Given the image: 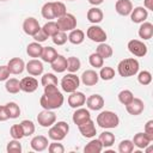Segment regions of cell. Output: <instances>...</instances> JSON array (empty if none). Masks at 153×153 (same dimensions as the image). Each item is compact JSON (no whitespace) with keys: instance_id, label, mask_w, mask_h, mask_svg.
I'll return each mask as SVG.
<instances>
[{"instance_id":"83f0119b","label":"cell","mask_w":153,"mask_h":153,"mask_svg":"<svg viewBox=\"0 0 153 153\" xmlns=\"http://www.w3.org/2000/svg\"><path fill=\"white\" fill-rule=\"evenodd\" d=\"M42 50H43V47L41 45V43L38 42H31L27 44L26 47V54L30 56V57H41V54H42Z\"/></svg>"},{"instance_id":"7c38bea8","label":"cell","mask_w":153,"mask_h":153,"mask_svg":"<svg viewBox=\"0 0 153 153\" xmlns=\"http://www.w3.org/2000/svg\"><path fill=\"white\" fill-rule=\"evenodd\" d=\"M25 69H26V72H27L30 75H32V76H38V75H41V74L43 73L44 67H43V63H42L39 60L32 59V60H30V61H27V62L25 63Z\"/></svg>"},{"instance_id":"6f0895ef","label":"cell","mask_w":153,"mask_h":153,"mask_svg":"<svg viewBox=\"0 0 153 153\" xmlns=\"http://www.w3.org/2000/svg\"><path fill=\"white\" fill-rule=\"evenodd\" d=\"M66 1H75V0H66Z\"/></svg>"},{"instance_id":"ac0fdd59","label":"cell","mask_w":153,"mask_h":153,"mask_svg":"<svg viewBox=\"0 0 153 153\" xmlns=\"http://www.w3.org/2000/svg\"><path fill=\"white\" fill-rule=\"evenodd\" d=\"M98 80H99V75L93 69H86L85 72H82V74L80 76V81L85 86H93L98 82Z\"/></svg>"},{"instance_id":"f5cc1de1","label":"cell","mask_w":153,"mask_h":153,"mask_svg":"<svg viewBox=\"0 0 153 153\" xmlns=\"http://www.w3.org/2000/svg\"><path fill=\"white\" fill-rule=\"evenodd\" d=\"M32 38L35 39V42L42 43V42H44V41H45V39L48 38V36H47V35H45V33L43 32V30L41 29V30H39V31L37 32V33H35V35L32 36Z\"/></svg>"},{"instance_id":"d4e9b609","label":"cell","mask_w":153,"mask_h":153,"mask_svg":"<svg viewBox=\"0 0 153 153\" xmlns=\"http://www.w3.org/2000/svg\"><path fill=\"white\" fill-rule=\"evenodd\" d=\"M137 33H139L140 38H142V39H145V41L151 39L152 36H153V24L149 23V22H143V23H141Z\"/></svg>"},{"instance_id":"d6a6232c","label":"cell","mask_w":153,"mask_h":153,"mask_svg":"<svg viewBox=\"0 0 153 153\" xmlns=\"http://www.w3.org/2000/svg\"><path fill=\"white\" fill-rule=\"evenodd\" d=\"M98 139H99V141L102 142L103 147H105V148H106V147H111V146L115 143V135H114L111 131H108V130L100 133Z\"/></svg>"},{"instance_id":"11a10c76","label":"cell","mask_w":153,"mask_h":153,"mask_svg":"<svg viewBox=\"0 0 153 153\" xmlns=\"http://www.w3.org/2000/svg\"><path fill=\"white\" fill-rule=\"evenodd\" d=\"M143 7L147 11H153V0H143Z\"/></svg>"},{"instance_id":"cb8c5ba5","label":"cell","mask_w":153,"mask_h":153,"mask_svg":"<svg viewBox=\"0 0 153 153\" xmlns=\"http://www.w3.org/2000/svg\"><path fill=\"white\" fill-rule=\"evenodd\" d=\"M86 17H87V20H88L90 23H92V24H98V23H100V22L103 20L104 14H103V11H102L100 8H98L97 6H94V7H91V8L87 11Z\"/></svg>"},{"instance_id":"ba28073f","label":"cell","mask_w":153,"mask_h":153,"mask_svg":"<svg viewBox=\"0 0 153 153\" xmlns=\"http://www.w3.org/2000/svg\"><path fill=\"white\" fill-rule=\"evenodd\" d=\"M127 48L129 53L136 57H143L147 54V45L140 39H130L127 44Z\"/></svg>"},{"instance_id":"277c9868","label":"cell","mask_w":153,"mask_h":153,"mask_svg":"<svg viewBox=\"0 0 153 153\" xmlns=\"http://www.w3.org/2000/svg\"><path fill=\"white\" fill-rule=\"evenodd\" d=\"M69 131V126L65 121H59L55 122L51 127H49L48 131V137L51 139L53 141H62Z\"/></svg>"},{"instance_id":"ab89813d","label":"cell","mask_w":153,"mask_h":153,"mask_svg":"<svg viewBox=\"0 0 153 153\" xmlns=\"http://www.w3.org/2000/svg\"><path fill=\"white\" fill-rule=\"evenodd\" d=\"M117 97H118V100H120L121 104L127 105V104H129V103L133 100L134 94H133V92H131L130 90H122V91L118 93Z\"/></svg>"},{"instance_id":"f907efd6","label":"cell","mask_w":153,"mask_h":153,"mask_svg":"<svg viewBox=\"0 0 153 153\" xmlns=\"http://www.w3.org/2000/svg\"><path fill=\"white\" fill-rule=\"evenodd\" d=\"M143 133L148 136V139H149L151 141H153V121H152V120H149V121L146 122Z\"/></svg>"},{"instance_id":"f1b7e54d","label":"cell","mask_w":153,"mask_h":153,"mask_svg":"<svg viewBox=\"0 0 153 153\" xmlns=\"http://www.w3.org/2000/svg\"><path fill=\"white\" fill-rule=\"evenodd\" d=\"M96 53H97L100 57H103V59L105 60V59H109V57L112 56L114 50H112L111 45H109V44H106L105 42H103V43H99V44H98V47H97V49H96Z\"/></svg>"},{"instance_id":"1f68e13d","label":"cell","mask_w":153,"mask_h":153,"mask_svg":"<svg viewBox=\"0 0 153 153\" xmlns=\"http://www.w3.org/2000/svg\"><path fill=\"white\" fill-rule=\"evenodd\" d=\"M103 149V145L99 141V139H93L91 140L85 147H84V152L85 153H99Z\"/></svg>"},{"instance_id":"e0dca14e","label":"cell","mask_w":153,"mask_h":153,"mask_svg":"<svg viewBox=\"0 0 153 153\" xmlns=\"http://www.w3.org/2000/svg\"><path fill=\"white\" fill-rule=\"evenodd\" d=\"M126 110L129 115H133V116H137L140 115L143 110H145V104L140 99V98H133V100L126 105Z\"/></svg>"},{"instance_id":"7a4b0ae2","label":"cell","mask_w":153,"mask_h":153,"mask_svg":"<svg viewBox=\"0 0 153 153\" xmlns=\"http://www.w3.org/2000/svg\"><path fill=\"white\" fill-rule=\"evenodd\" d=\"M139 68H140L139 61L134 57L123 59L117 65V72L123 78H129V76H133V75L137 74Z\"/></svg>"},{"instance_id":"ee69618b","label":"cell","mask_w":153,"mask_h":153,"mask_svg":"<svg viewBox=\"0 0 153 153\" xmlns=\"http://www.w3.org/2000/svg\"><path fill=\"white\" fill-rule=\"evenodd\" d=\"M88 62L92 67L94 68H100L104 66V59L100 57L97 53H92L90 56H88Z\"/></svg>"},{"instance_id":"603a6c76","label":"cell","mask_w":153,"mask_h":153,"mask_svg":"<svg viewBox=\"0 0 153 153\" xmlns=\"http://www.w3.org/2000/svg\"><path fill=\"white\" fill-rule=\"evenodd\" d=\"M51 69L56 73H63L67 69V59L63 55L57 54V56L54 59L53 62H50Z\"/></svg>"},{"instance_id":"d590c367","label":"cell","mask_w":153,"mask_h":153,"mask_svg":"<svg viewBox=\"0 0 153 153\" xmlns=\"http://www.w3.org/2000/svg\"><path fill=\"white\" fill-rule=\"evenodd\" d=\"M41 29L43 30V32H44L48 37H51V36H54L56 32H59L57 24H56V22H53V20H49L48 23H45Z\"/></svg>"},{"instance_id":"4316f807","label":"cell","mask_w":153,"mask_h":153,"mask_svg":"<svg viewBox=\"0 0 153 153\" xmlns=\"http://www.w3.org/2000/svg\"><path fill=\"white\" fill-rule=\"evenodd\" d=\"M85 39V32L80 29H73L72 31H69V35H68V41L72 43V44H75V45H79L84 42Z\"/></svg>"},{"instance_id":"484cf974","label":"cell","mask_w":153,"mask_h":153,"mask_svg":"<svg viewBox=\"0 0 153 153\" xmlns=\"http://www.w3.org/2000/svg\"><path fill=\"white\" fill-rule=\"evenodd\" d=\"M131 141H133L134 146H136V147L140 148V149H145V148L148 147V146L151 145V142H152L145 133H136V134L134 135V137H133Z\"/></svg>"},{"instance_id":"836d02e7","label":"cell","mask_w":153,"mask_h":153,"mask_svg":"<svg viewBox=\"0 0 153 153\" xmlns=\"http://www.w3.org/2000/svg\"><path fill=\"white\" fill-rule=\"evenodd\" d=\"M80 67H81V62H80V60H79L78 57H75V56H69V57L67 59V69H66V71H68L69 73H75V72H78V71L80 69Z\"/></svg>"},{"instance_id":"2e32d148","label":"cell","mask_w":153,"mask_h":153,"mask_svg":"<svg viewBox=\"0 0 153 153\" xmlns=\"http://www.w3.org/2000/svg\"><path fill=\"white\" fill-rule=\"evenodd\" d=\"M86 106L88 110L98 111L104 106V98L100 94H91L86 98Z\"/></svg>"},{"instance_id":"7bdbcfd3","label":"cell","mask_w":153,"mask_h":153,"mask_svg":"<svg viewBox=\"0 0 153 153\" xmlns=\"http://www.w3.org/2000/svg\"><path fill=\"white\" fill-rule=\"evenodd\" d=\"M134 151V143L131 140H122L118 145V152L120 153H131Z\"/></svg>"},{"instance_id":"5b68a950","label":"cell","mask_w":153,"mask_h":153,"mask_svg":"<svg viewBox=\"0 0 153 153\" xmlns=\"http://www.w3.org/2000/svg\"><path fill=\"white\" fill-rule=\"evenodd\" d=\"M61 88L63 92L72 93L78 90L80 85V78L75 75L74 73H67L62 79H61Z\"/></svg>"},{"instance_id":"f546056e","label":"cell","mask_w":153,"mask_h":153,"mask_svg":"<svg viewBox=\"0 0 153 153\" xmlns=\"http://www.w3.org/2000/svg\"><path fill=\"white\" fill-rule=\"evenodd\" d=\"M57 56V51L55 50V48L53 47H43V50H42V54H41V59L42 61L44 62H53L54 59Z\"/></svg>"},{"instance_id":"5bb4252c","label":"cell","mask_w":153,"mask_h":153,"mask_svg":"<svg viewBox=\"0 0 153 153\" xmlns=\"http://www.w3.org/2000/svg\"><path fill=\"white\" fill-rule=\"evenodd\" d=\"M79 128V131L80 134L84 136V137H87V139H91V137H94L96 134H97V129H96V124L90 118L88 121H86L85 123L78 126Z\"/></svg>"},{"instance_id":"8d00e7d4","label":"cell","mask_w":153,"mask_h":153,"mask_svg":"<svg viewBox=\"0 0 153 153\" xmlns=\"http://www.w3.org/2000/svg\"><path fill=\"white\" fill-rule=\"evenodd\" d=\"M98 75L100 79H103L105 81L111 80L115 78V69L112 67H109V66H105V67L103 66V67H100V72Z\"/></svg>"},{"instance_id":"9a60e30c","label":"cell","mask_w":153,"mask_h":153,"mask_svg":"<svg viewBox=\"0 0 153 153\" xmlns=\"http://www.w3.org/2000/svg\"><path fill=\"white\" fill-rule=\"evenodd\" d=\"M129 16H130V19H131L133 23L141 24V23L146 22L147 17H148V11L142 6H137V7L131 10Z\"/></svg>"},{"instance_id":"52a82bcc","label":"cell","mask_w":153,"mask_h":153,"mask_svg":"<svg viewBox=\"0 0 153 153\" xmlns=\"http://www.w3.org/2000/svg\"><path fill=\"white\" fill-rule=\"evenodd\" d=\"M86 36H87V38H90L92 42H96V43H103L106 41V37H108L104 29L97 24H93L87 29Z\"/></svg>"},{"instance_id":"ffe728a7","label":"cell","mask_w":153,"mask_h":153,"mask_svg":"<svg viewBox=\"0 0 153 153\" xmlns=\"http://www.w3.org/2000/svg\"><path fill=\"white\" fill-rule=\"evenodd\" d=\"M48 137H45L44 135H36L31 139L30 141V146L33 151L36 152H43L44 149L48 148Z\"/></svg>"},{"instance_id":"4dcf8cb0","label":"cell","mask_w":153,"mask_h":153,"mask_svg":"<svg viewBox=\"0 0 153 153\" xmlns=\"http://www.w3.org/2000/svg\"><path fill=\"white\" fill-rule=\"evenodd\" d=\"M5 88L8 93L16 94L20 91V81L16 78H8L5 82Z\"/></svg>"},{"instance_id":"e575fe53","label":"cell","mask_w":153,"mask_h":153,"mask_svg":"<svg viewBox=\"0 0 153 153\" xmlns=\"http://www.w3.org/2000/svg\"><path fill=\"white\" fill-rule=\"evenodd\" d=\"M6 110L8 112V117L10 118H17L20 115V108L16 102H8L7 104H5Z\"/></svg>"},{"instance_id":"9f6ffc18","label":"cell","mask_w":153,"mask_h":153,"mask_svg":"<svg viewBox=\"0 0 153 153\" xmlns=\"http://www.w3.org/2000/svg\"><path fill=\"white\" fill-rule=\"evenodd\" d=\"M103 1H104V0H88V2H90L91 5H93V6H98V5L103 4Z\"/></svg>"},{"instance_id":"74e56055","label":"cell","mask_w":153,"mask_h":153,"mask_svg":"<svg viewBox=\"0 0 153 153\" xmlns=\"http://www.w3.org/2000/svg\"><path fill=\"white\" fill-rule=\"evenodd\" d=\"M41 13H42V17L44 19H54L55 16H54V11H53V1H48L45 2L43 6H42V10H41Z\"/></svg>"},{"instance_id":"f35d334b","label":"cell","mask_w":153,"mask_h":153,"mask_svg":"<svg viewBox=\"0 0 153 153\" xmlns=\"http://www.w3.org/2000/svg\"><path fill=\"white\" fill-rule=\"evenodd\" d=\"M53 11H54L55 18H60V17H62L67 13L65 4L61 2V1H53Z\"/></svg>"},{"instance_id":"8992f818","label":"cell","mask_w":153,"mask_h":153,"mask_svg":"<svg viewBox=\"0 0 153 153\" xmlns=\"http://www.w3.org/2000/svg\"><path fill=\"white\" fill-rule=\"evenodd\" d=\"M56 24H57L59 31H63V32L72 31L73 29L76 27V18L72 13H66L65 16L57 18Z\"/></svg>"},{"instance_id":"30bf717a","label":"cell","mask_w":153,"mask_h":153,"mask_svg":"<svg viewBox=\"0 0 153 153\" xmlns=\"http://www.w3.org/2000/svg\"><path fill=\"white\" fill-rule=\"evenodd\" d=\"M23 30L27 36H33L35 33H37L41 30V25L38 23V20L33 17H27L24 22H23Z\"/></svg>"},{"instance_id":"6da1fadb","label":"cell","mask_w":153,"mask_h":153,"mask_svg":"<svg viewBox=\"0 0 153 153\" xmlns=\"http://www.w3.org/2000/svg\"><path fill=\"white\" fill-rule=\"evenodd\" d=\"M65 102L63 94L59 91L56 85L44 86V92L39 98V105L45 110L60 109Z\"/></svg>"},{"instance_id":"bcb514c9","label":"cell","mask_w":153,"mask_h":153,"mask_svg":"<svg viewBox=\"0 0 153 153\" xmlns=\"http://www.w3.org/2000/svg\"><path fill=\"white\" fill-rule=\"evenodd\" d=\"M51 39H53V43L54 44H56V45H63L68 41V36H67L66 32L59 31L54 36H51Z\"/></svg>"},{"instance_id":"9c48e42d","label":"cell","mask_w":153,"mask_h":153,"mask_svg":"<svg viewBox=\"0 0 153 153\" xmlns=\"http://www.w3.org/2000/svg\"><path fill=\"white\" fill-rule=\"evenodd\" d=\"M37 122L41 127H44V128L51 127L56 122V115H55V112H53V110L43 109L37 115Z\"/></svg>"},{"instance_id":"3957f363","label":"cell","mask_w":153,"mask_h":153,"mask_svg":"<svg viewBox=\"0 0 153 153\" xmlns=\"http://www.w3.org/2000/svg\"><path fill=\"white\" fill-rule=\"evenodd\" d=\"M96 122L103 129H112V128L118 127L120 118H118L116 112L110 111V110H105V111L99 112V115L96 118Z\"/></svg>"},{"instance_id":"b9f144b4","label":"cell","mask_w":153,"mask_h":153,"mask_svg":"<svg viewBox=\"0 0 153 153\" xmlns=\"http://www.w3.org/2000/svg\"><path fill=\"white\" fill-rule=\"evenodd\" d=\"M20 126L23 128L24 136H30V135H32L35 133V129L36 128H35V124H33L32 121H30V120H23L20 122Z\"/></svg>"},{"instance_id":"d6986e66","label":"cell","mask_w":153,"mask_h":153,"mask_svg":"<svg viewBox=\"0 0 153 153\" xmlns=\"http://www.w3.org/2000/svg\"><path fill=\"white\" fill-rule=\"evenodd\" d=\"M90 118H91L90 110L88 109H85V108H78V109H75V111H74V114L72 116V120H73L74 124H76V126H80V124L85 123Z\"/></svg>"},{"instance_id":"816d5d0a","label":"cell","mask_w":153,"mask_h":153,"mask_svg":"<svg viewBox=\"0 0 153 153\" xmlns=\"http://www.w3.org/2000/svg\"><path fill=\"white\" fill-rule=\"evenodd\" d=\"M10 69H8V67H7V65L6 66H0V81H6L8 78H10Z\"/></svg>"},{"instance_id":"44dd1931","label":"cell","mask_w":153,"mask_h":153,"mask_svg":"<svg viewBox=\"0 0 153 153\" xmlns=\"http://www.w3.org/2000/svg\"><path fill=\"white\" fill-rule=\"evenodd\" d=\"M7 67L11 74H22L25 69V62L19 57H12L7 62Z\"/></svg>"},{"instance_id":"8fae6325","label":"cell","mask_w":153,"mask_h":153,"mask_svg":"<svg viewBox=\"0 0 153 153\" xmlns=\"http://www.w3.org/2000/svg\"><path fill=\"white\" fill-rule=\"evenodd\" d=\"M67 102H68V105L73 109H78V108H81L85 102H86V96L82 93V92H79V91H74L72 93H69L68 98H67Z\"/></svg>"},{"instance_id":"c3c4849f","label":"cell","mask_w":153,"mask_h":153,"mask_svg":"<svg viewBox=\"0 0 153 153\" xmlns=\"http://www.w3.org/2000/svg\"><path fill=\"white\" fill-rule=\"evenodd\" d=\"M6 151L8 153H20L22 152V145H20L19 140H16V139L11 140L6 146Z\"/></svg>"},{"instance_id":"60d3db41","label":"cell","mask_w":153,"mask_h":153,"mask_svg":"<svg viewBox=\"0 0 153 153\" xmlns=\"http://www.w3.org/2000/svg\"><path fill=\"white\" fill-rule=\"evenodd\" d=\"M41 84L42 86H48V85H56L59 84V80H57V76H55V74L53 73H45L43 74L42 79H41Z\"/></svg>"},{"instance_id":"7dc6e473","label":"cell","mask_w":153,"mask_h":153,"mask_svg":"<svg viewBox=\"0 0 153 153\" xmlns=\"http://www.w3.org/2000/svg\"><path fill=\"white\" fill-rule=\"evenodd\" d=\"M137 81L143 86L149 85L152 82V74L148 71H141L137 74Z\"/></svg>"},{"instance_id":"4fadbf2b","label":"cell","mask_w":153,"mask_h":153,"mask_svg":"<svg viewBox=\"0 0 153 153\" xmlns=\"http://www.w3.org/2000/svg\"><path fill=\"white\" fill-rule=\"evenodd\" d=\"M38 88V81L35 76H25L20 80V91L32 93Z\"/></svg>"},{"instance_id":"680465c9","label":"cell","mask_w":153,"mask_h":153,"mask_svg":"<svg viewBox=\"0 0 153 153\" xmlns=\"http://www.w3.org/2000/svg\"><path fill=\"white\" fill-rule=\"evenodd\" d=\"M0 1H7V0H0Z\"/></svg>"},{"instance_id":"db71d44e","label":"cell","mask_w":153,"mask_h":153,"mask_svg":"<svg viewBox=\"0 0 153 153\" xmlns=\"http://www.w3.org/2000/svg\"><path fill=\"white\" fill-rule=\"evenodd\" d=\"M8 118L10 117H8V112L6 110V106L5 105H0V122H5Z\"/></svg>"},{"instance_id":"681fc988","label":"cell","mask_w":153,"mask_h":153,"mask_svg":"<svg viewBox=\"0 0 153 153\" xmlns=\"http://www.w3.org/2000/svg\"><path fill=\"white\" fill-rule=\"evenodd\" d=\"M48 151L49 153H63L65 147L62 143H60V141H54L48 145Z\"/></svg>"},{"instance_id":"f6af8a7d","label":"cell","mask_w":153,"mask_h":153,"mask_svg":"<svg viewBox=\"0 0 153 153\" xmlns=\"http://www.w3.org/2000/svg\"><path fill=\"white\" fill-rule=\"evenodd\" d=\"M10 135L12 136V139H16V140H20L24 137V131H23V128L19 124H13L11 128H10Z\"/></svg>"},{"instance_id":"7402d4cb","label":"cell","mask_w":153,"mask_h":153,"mask_svg":"<svg viewBox=\"0 0 153 153\" xmlns=\"http://www.w3.org/2000/svg\"><path fill=\"white\" fill-rule=\"evenodd\" d=\"M115 10L120 16H129L133 10V4L130 0H117L115 4Z\"/></svg>"}]
</instances>
